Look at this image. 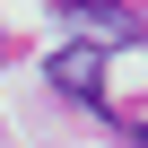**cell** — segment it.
<instances>
[{"mask_svg":"<svg viewBox=\"0 0 148 148\" xmlns=\"http://www.w3.org/2000/svg\"><path fill=\"white\" fill-rule=\"evenodd\" d=\"M52 87H61V96H87V105H105V44H96V35L61 44V52H52Z\"/></svg>","mask_w":148,"mask_h":148,"instance_id":"cell-1","label":"cell"},{"mask_svg":"<svg viewBox=\"0 0 148 148\" xmlns=\"http://www.w3.org/2000/svg\"><path fill=\"white\" fill-rule=\"evenodd\" d=\"M122 131H131V139H139V148H148V122H122Z\"/></svg>","mask_w":148,"mask_h":148,"instance_id":"cell-2","label":"cell"},{"mask_svg":"<svg viewBox=\"0 0 148 148\" xmlns=\"http://www.w3.org/2000/svg\"><path fill=\"white\" fill-rule=\"evenodd\" d=\"M0 52H9V44H0Z\"/></svg>","mask_w":148,"mask_h":148,"instance_id":"cell-3","label":"cell"}]
</instances>
